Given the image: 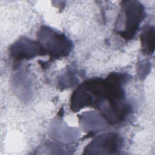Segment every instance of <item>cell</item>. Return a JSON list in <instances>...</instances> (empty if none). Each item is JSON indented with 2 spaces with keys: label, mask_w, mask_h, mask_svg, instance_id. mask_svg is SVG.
Here are the masks:
<instances>
[{
  "label": "cell",
  "mask_w": 155,
  "mask_h": 155,
  "mask_svg": "<svg viewBox=\"0 0 155 155\" xmlns=\"http://www.w3.org/2000/svg\"><path fill=\"white\" fill-rule=\"evenodd\" d=\"M120 140L118 136L116 134L110 133L104 135H101L96 140H94L88 147H87L85 151L90 150H100L103 154H112L117 151L120 147Z\"/></svg>",
  "instance_id": "obj_5"
},
{
  "label": "cell",
  "mask_w": 155,
  "mask_h": 155,
  "mask_svg": "<svg viewBox=\"0 0 155 155\" xmlns=\"http://www.w3.org/2000/svg\"><path fill=\"white\" fill-rule=\"evenodd\" d=\"M11 53L17 60L30 58L36 55H45L43 49L39 43L30 40L23 39L15 44L11 49Z\"/></svg>",
  "instance_id": "obj_4"
},
{
  "label": "cell",
  "mask_w": 155,
  "mask_h": 155,
  "mask_svg": "<svg viewBox=\"0 0 155 155\" xmlns=\"http://www.w3.org/2000/svg\"><path fill=\"white\" fill-rule=\"evenodd\" d=\"M122 6L124 16H121V20H124L125 26L119 35L125 39H130L136 33L144 18V8L139 2L133 1H125Z\"/></svg>",
  "instance_id": "obj_3"
},
{
  "label": "cell",
  "mask_w": 155,
  "mask_h": 155,
  "mask_svg": "<svg viewBox=\"0 0 155 155\" xmlns=\"http://www.w3.org/2000/svg\"><path fill=\"white\" fill-rule=\"evenodd\" d=\"M38 42L42 47L44 54L51 58H58L67 55L71 50V44L62 34H59L48 28L42 27L39 34Z\"/></svg>",
  "instance_id": "obj_2"
},
{
  "label": "cell",
  "mask_w": 155,
  "mask_h": 155,
  "mask_svg": "<svg viewBox=\"0 0 155 155\" xmlns=\"http://www.w3.org/2000/svg\"><path fill=\"white\" fill-rule=\"evenodd\" d=\"M125 79L123 74L112 73L106 79H93L84 82L72 94V110L91 107L99 109L109 123L121 122L130 111L122 89Z\"/></svg>",
  "instance_id": "obj_1"
},
{
  "label": "cell",
  "mask_w": 155,
  "mask_h": 155,
  "mask_svg": "<svg viewBox=\"0 0 155 155\" xmlns=\"http://www.w3.org/2000/svg\"><path fill=\"white\" fill-rule=\"evenodd\" d=\"M142 47L146 53H153L154 50V30L153 27L146 28L141 36Z\"/></svg>",
  "instance_id": "obj_6"
}]
</instances>
